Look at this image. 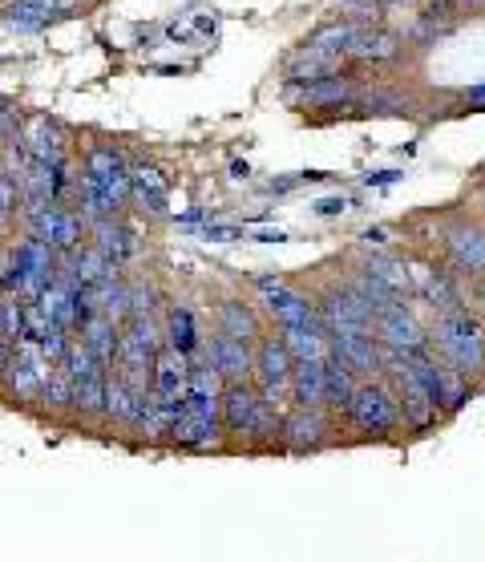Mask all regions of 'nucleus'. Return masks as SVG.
<instances>
[{
    "mask_svg": "<svg viewBox=\"0 0 485 562\" xmlns=\"http://www.w3.org/2000/svg\"><path fill=\"white\" fill-rule=\"evenodd\" d=\"M219 397H223V381L207 368V360H194L190 381H186V405L170 433V445H178L186 453L223 449L227 437H223V421H219Z\"/></svg>",
    "mask_w": 485,
    "mask_h": 562,
    "instance_id": "obj_1",
    "label": "nucleus"
},
{
    "mask_svg": "<svg viewBox=\"0 0 485 562\" xmlns=\"http://www.w3.org/2000/svg\"><path fill=\"white\" fill-rule=\"evenodd\" d=\"M425 336H429V348H433V356L441 364L457 368L461 377H469V381L485 377V324L469 312V304L437 312V320H433V328Z\"/></svg>",
    "mask_w": 485,
    "mask_h": 562,
    "instance_id": "obj_2",
    "label": "nucleus"
},
{
    "mask_svg": "<svg viewBox=\"0 0 485 562\" xmlns=\"http://www.w3.org/2000/svg\"><path fill=\"white\" fill-rule=\"evenodd\" d=\"M57 275H61V259L45 243L25 235L21 243H13L9 259L0 263V296H17L33 304L57 284Z\"/></svg>",
    "mask_w": 485,
    "mask_h": 562,
    "instance_id": "obj_3",
    "label": "nucleus"
},
{
    "mask_svg": "<svg viewBox=\"0 0 485 562\" xmlns=\"http://www.w3.org/2000/svg\"><path fill=\"white\" fill-rule=\"evenodd\" d=\"M344 417H348L360 433H368V437H393L397 429H405V421H401V405H397L393 389H388L380 377L356 385L352 405H348Z\"/></svg>",
    "mask_w": 485,
    "mask_h": 562,
    "instance_id": "obj_4",
    "label": "nucleus"
},
{
    "mask_svg": "<svg viewBox=\"0 0 485 562\" xmlns=\"http://www.w3.org/2000/svg\"><path fill=\"white\" fill-rule=\"evenodd\" d=\"M25 223H29V235H33L37 243H45L57 259L77 255L81 243H85V235H89V223H85L73 207H65V203L33 207V211H25Z\"/></svg>",
    "mask_w": 485,
    "mask_h": 562,
    "instance_id": "obj_5",
    "label": "nucleus"
},
{
    "mask_svg": "<svg viewBox=\"0 0 485 562\" xmlns=\"http://www.w3.org/2000/svg\"><path fill=\"white\" fill-rule=\"evenodd\" d=\"M255 288H259V300H263V312L275 320L279 332L316 320L312 296L300 292L296 284H287V279H279V275H255Z\"/></svg>",
    "mask_w": 485,
    "mask_h": 562,
    "instance_id": "obj_6",
    "label": "nucleus"
},
{
    "mask_svg": "<svg viewBox=\"0 0 485 562\" xmlns=\"http://www.w3.org/2000/svg\"><path fill=\"white\" fill-rule=\"evenodd\" d=\"M53 368L57 364H49L37 344H21L13 352V364L5 372V381H0V389H5V397L13 405H33V401H41V389H45Z\"/></svg>",
    "mask_w": 485,
    "mask_h": 562,
    "instance_id": "obj_7",
    "label": "nucleus"
},
{
    "mask_svg": "<svg viewBox=\"0 0 485 562\" xmlns=\"http://www.w3.org/2000/svg\"><path fill=\"white\" fill-rule=\"evenodd\" d=\"M441 247L453 263V275L485 279V227L473 219H453L441 227Z\"/></svg>",
    "mask_w": 485,
    "mask_h": 562,
    "instance_id": "obj_8",
    "label": "nucleus"
},
{
    "mask_svg": "<svg viewBox=\"0 0 485 562\" xmlns=\"http://www.w3.org/2000/svg\"><path fill=\"white\" fill-rule=\"evenodd\" d=\"M332 445V417L328 409H287L279 421V449L287 453H320Z\"/></svg>",
    "mask_w": 485,
    "mask_h": 562,
    "instance_id": "obj_9",
    "label": "nucleus"
},
{
    "mask_svg": "<svg viewBox=\"0 0 485 562\" xmlns=\"http://www.w3.org/2000/svg\"><path fill=\"white\" fill-rule=\"evenodd\" d=\"M81 174L93 178V182L102 186V191L126 211V203H130V162H126V154H122L118 146L93 142V146L85 150V158H81Z\"/></svg>",
    "mask_w": 485,
    "mask_h": 562,
    "instance_id": "obj_10",
    "label": "nucleus"
},
{
    "mask_svg": "<svg viewBox=\"0 0 485 562\" xmlns=\"http://www.w3.org/2000/svg\"><path fill=\"white\" fill-rule=\"evenodd\" d=\"M372 336H376L380 348H397V352H405L409 360L421 356V352H429V336H425V328L417 324V316H413L409 304L384 308V312L372 320Z\"/></svg>",
    "mask_w": 485,
    "mask_h": 562,
    "instance_id": "obj_11",
    "label": "nucleus"
},
{
    "mask_svg": "<svg viewBox=\"0 0 485 562\" xmlns=\"http://www.w3.org/2000/svg\"><path fill=\"white\" fill-rule=\"evenodd\" d=\"M316 320L328 336H348V332H372V316L360 308L356 296L344 292V284H332L324 288L316 300Z\"/></svg>",
    "mask_w": 485,
    "mask_h": 562,
    "instance_id": "obj_12",
    "label": "nucleus"
},
{
    "mask_svg": "<svg viewBox=\"0 0 485 562\" xmlns=\"http://www.w3.org/2000/svg\"><path fill=\"white\" fill-rule=\"evenodd\" d=\"M203 360L223 385H243V381L255 377V348L239 344V340H231L223 332L203 340Z\"/></svg>",
    "mask_w": 485,
    "mask_h": 562,
    "instance_id": "obj_13",
    "label": "nucleus"
},
{
    "mask_svg": "<svg viewBox=\"0 0 485 562\" xmlns=\"http://www.w3.org/2000/svg\"><path fill=\"white\" fill-rule=\"evenodd\" d=\"M89 235H93V251L106 259V267L110 271H126V263H134L138 259V251H142V243H138V231L118 215V219H102V223H93L89 227Z\"/></svg>",
    "mask_w": 485,
    "mask_h": 562,
    "instance_id": "obj_14",
    "label": "nucleus"
},
{
    "mask_svg": "<svg viewBox=\"0 0 485 562\" xmlns=\"http://www.w3.org/2000/svg\"><path fill=\"white\" fill-rule=\"evenodd\" d=\"M413 275V296L421 304H429L433 312H449V308H461L465 296H461V279L445 267H433V263H421V267H409Z\"/></svg>",
    "mask_w": 485,
    "mask_h": 562,
    "instance_id": "obj_15",
    "label": "nucleus"
},
{
    "mask_svg": "<svg viewBox=\"0 0 485 562\" xmlns=\"http://www.w3.org/2000/svg\"><path fill=\"white\" fill-rule=\"evenodd\" d=\"M328 352L352 372L356 381H376V377H380V344H376L372 332L328 336Z\"/></svg>",
    "mask_w": 485,
    "mask_h": 562,
    "instance_id": "obj_16",
    "label": "nucleus"
},
{
    "mask_svg": "<svg viewBox=\"0 0 485 562\" xmlns=\"http://www.w3.org/2000/svg\"><path fill=\"white\" fill-rule=\"evenodd\" d=\"M77 0H9L5 9H0V25L13 29V33H45L61 13H69Z\"/></svg>",
    "mask_w": 485,
    "mask_h": 562,
    "instance_id": "obj_17",
    "label": "nucleus"
},
{
    "mask_svg": "<svg viewBox=\"0 0 485 562\" xmlns=\"http://www.w3.org/2000/svg\"><path fill=\"white\" fill-rule=\"evenodd\" d=\"M130 203H138V211L150 219H170V182L158 166H130Z\"/></svg>",
    "mask_w": 485,
    "mask_h": 562,
    "instance_id": "obj_18",
    "label": "nucleus"
},
{
    "mask_svg": "<svg viewBox=\"0 0 485 562\" xmlns=\"http://www.w3.org/2000/svg\"><path fill=\"white\" fill-rule=\"evenodd\" d=\"M219 332L231 336V340H239V344H251V348H255V344L267 336L263 312H259L255 304H243L239 296H227V300H219Z\"/></svg>",
    "mask_w": 485,
    "mask_h": 562,
    "instance_id": "obj_19",
    "label": "nucleus"
},
{
    "mask_svg": "<svg viewBox=\"0 0 485 562\" xmlns=\"http://www.w3.org/2000/svg\"><path fill=\"white\" fill-rule=\"evenodd\" d=\"M356 102H360V85L344 73H328L320 81L300 85V106H312V110H340V106H356Z\"/></svg>",
    "mask_w": 485,
    "mask_h": 562,
    "instance_id": "obj_20",
    "label": "nucleus"
},
{
    "mask_svg": "<svg viewBox=\"0 0 485 562\" xmlns=\"http://www.w3.org/2000/svg\"><path fill=\"white\" fill-rule=\"evenodd\" d=\"M360 271H368L376 284L384 288V292H393L397 300H413V275H409V263L397 255V251H372L364 263H360Z\"/></svg>",
    "mask_w": 485,
    "mask_h": 562,
    "instance_id": "obj_21",
    "label": "nucleus"
},
{
    "mask_svg": "<svg viewBox=\"0 0 485 562\" xmlns=\"http://www.w3.org/2000/svg\"><path fill=\"white\" fill-rule=\"evenodd\" d=\"M25 146H29V154L37 162H69V134H65V126L57 118L37 114L29 122V130H25Z\"/></svg>",
    "mask_w": 485,
    "mask_h": 562,
    "instance_id": "obj_22",
    "label": "nucleus"
},
{
    "mask_svg": "<svg viewBox=\"0 0 485 562\" xmlns=\"http://www.w3.org/2000/svg\"><path fill=\"white\" fill-rule=\"evenodd\" d=\"M162 336H166V348L182 352L186 360H199V352H203V336H199V324H194V312H190L186 304H170Z\"/></svg>",
    "mask_w": 485,
    "mask_h": 562,
    "instance_id": "obj_23",
    "label": "nucleus"
},
{
    "mask_svg": "<svg viewBox=\"0 0 485 562\" xmlns=\"http://www.w3.org/2000/svg\"><path fill=\"white\" fill-rule=\"evenodd\" d=\"M279 340H283V348L291 352V360H296V364H320L328 356V332L320 328V320L300 324V328H287V332H279Z\"/></svg>",
    "mask_w": 485,
    "mask_h": 562,
    "instance_id": "obj_24",
    "label": "nucleus"
},
{
    "mask_svg": "<svg viewBox=\"0 0 485 562\" xmlns=\"http://www.w3.org/2000/svg\"><path fill=\"white\" fill-rule=\"evenodd\" d=\"M401 49H405V41H401L393 29H372V25H364L360 37H356V45L348 49V57H356V61H364V65H376V61H397Z\"/></svg>",
    "mask_w": 485,
    "mask_h": 562,
    "instance_id": "obj_25",
    "label": "nucleus"
},
{
    "mask_svg": "<svg viewBox=\"0 0 485 562\" xmlns=\"http://www.w3.org/2000/svg\"><path fill=\"white\" fill-rule=\"evenodd\" d=\"M77 340L85 344V352L102 364V368H114V360H118V340H122V328L118 324H110L106 316H97V320H89L81 332H77Z\"/></svg>",
    "mask_w": 485,
    "mask_h": 562,
    "instance_id": "obj_26",
    "label": "nucleus"
},
{
    "mask_svg": "<svg viewBox=\"0 0 485 562\" xmlns=\"http://www.w3.org/2000/svg\"><path fill=\"white\" fill-rule=\"evenodd\" d=\"M360 21H332V25H324V29H316L308 41H304V49H312V53H324V57H348V49L356 45V37H360Z\"/></svg>",
    "mask_w": 485,
    "mask_h": 562,
    "instance_id": "obj_27",
    "label": "nucleus"
},
{
    "mask_svg": "<svg viewBox=\"0 0 485 562\" xmlns=\"http://www.w3.org/2000/svg\"><path fill=\"white\" fill-rule=\"evenodd\" d=\"M356 377H352V372L328 352L324 356V409H332V413H348V405H352V393H356Z\"/></svg>",
    "mask_w": 485,
    "mask_h": 562,
    "instance_id": "obj_28",
    "label": "nucleus"
},
{
    "mask_svg": "<svg viewBox=\"0 0 485 562\" xmlns=\"http://www.w3.org/2000/svg\"><path fill=\"white\" fill-rule=\"evenodd\" d=\"M291 409H324V360L296 364V372H291Z\"/></svg>",
    "mask_w": 485,
    "mask_h": 562,
    "instance_id": "obj_29",
    "label": "nucleus"
},
{
    "mask_svg": "<svg viewBox=\"0 0 485 562\" xmlns=\"http://www.w3.org/2000/svg\"><path fill=\"white\" fill-rule=\"evenodd\" d=\"M461 25V5L457 0H429L417 17V37L421 41H437L445 33H453Z\"/></svg>",
    "mask_w": 485,
    "mask_h": 562,
    "instance_id": "obj_30",
    "label": "nucleus"
},
{
    "mask_svg": "<svg viewBox=\"0 0 485 562\" xmlns=\"http://www.w3.org/2000/svg\"><path fill=\"white\" fill-rule=\"evenodd\" d=\"M41 409H45L49 417L73 413V385H69V377H65L61 364L49 372V381H45V389H41Z\"/></svg>",
    "mask_w": 485,
    "mask_h": 562,
    "instance_id": "obj_31",
    "label": "nucleus"
},
{
    "mask_svg": "<svg viewBox=\"0 0 485 562\" xmlns=\"http://www.w3.org/2000/svg\"><path fill=\"white\" fill-rule=\"evenodd\" d=\"M25 207V191H21V178L9 170V166H0V235H5L17 219V211Z\"/></svg>",
    "mask_w": 485,
    "mask_h": 562,
    "instance_id": "obj_32",
    "label": "nucleus"
},
{
    "mask_svg": "<svg viewBox=\"0 0 485 562\" xmlns=\"http://www.w3.org/2000/svg\"><path fill=\"white\" fill-rule=\"evenodd\" d=\"M0 340H9L13 348L25 344V300L0 296Z\"/></svg>",
    "mask_w": 485,
    "mask_h": 562,
    "instance_id": "obj_33",
    "label": "nucleus"
},
{
    "mask_svg": "<svg viewBox=\"0 0 485 562\" xmlns=\"http://www.w3.org/2000/svg\"><path fill=\"white\" fill-rule=\"evenodd\" d=\"M473 401V381L445 364V413H461Z\"/></svg>",
    "mask_w": 485,
    "mask_h": 562,
    "instance_id": "obj_34",
    "label": "nucleus"
},
{
    "mask_svg": "<svg viewBox=\"0 0 485 562\" xmlns=\"http://www.w3.org/2000/svg\"><path fill=\"white\" fill-rule=\"evenodd\" d=\"M21 134V106L9 102V98H0V138H17Z\"/></svg>",
    "mask_w": 485,
    "mask_h": 562,
    "instance_id": "obj_35",
    "label": "nucleus"
},
{
    "mask_svg": "<svg viewBox=\"0 0 485 562\" xmlns=\"http://www.w3.org/2000/svg\"><path fill=\"white\" fill-rule=\"evenodd\" d=\"M328 174H320V170H304V174H296V178H271L267 182V191L271 195H287V191H296V186H304V182H324Z\"/></svg>",
    "mask_w": 485,
    "mask_h": 562,
    "instance_id": "obj_36",
    "label": "nucleus"
},
{
    "mask_svg": "<svg viewBox=\"0 0 485 562\" xmlns=\"http://www.w3.org/2000/svg\"><path fill=\"white\" fill-rule=\"evenodd\" d=\"M469 304H473L469 312L485 324V279H469Z\"/></svg>",
    "mask_w": 485,
    "mask_h": 562,
    "instance_id": "obj_37",
    "label": "nucleus"
},
{
    "mask_svg": "<svg viewBox=\"0 0 485 562\" xmlns=\"http://www.w3.org/2000/svg\"><path fill=\"white\" fill-rule=\"evenodd\" d=\"M348 207H352V203H348L344 195H336V199H320L312 211H316V215H324V219H332V215H344Z\"/></svg>",
    "mask_w": 485,
    "mask_h": 562,
    "instance_id": "obj_38",
    "label": "nucleus"
},
{
    "mask_svg": "<svg viewBox=\"0 0 485 562\" xmlns=\"http://www.w3.org/2000/svg\"><path fill=\"white\" fill-rule=\"evenodd\" d=\"M203 239H211V243H235V239H243V231L239 227H203Z\"/></svg>",
    "mask_w": 485,
    "mask_h": 562,
    "instance_id": "obj_39",
    "label": "nucleus"
},
{
    "mask_svg": "<svg viewBox=\"0 0 485 562\" xmlns=\"http://www.w3.org/2000/svg\"><path fill=\"white\" fill-rule=\"evenodd\" d=\"M360 247H376V251H384V247H388V231H384V227H368V231H360Z\"/></svg>",
    "mask_w": 485,
    "mask_h": 562,
    "instance_id": "obj_40",
    "label": "nucleus"
},
{
    "mask_svg": "<svg viewBox=\"0 0 485 562\" xmlns=\"http://www.w3.org/2000/svg\"><path fill=\"white\" fill-rule=\"evenodd\" d=\"M397 178H401V170H376V174H364V186H388Z\"/></svg>",
    "mask_w": 485,
    "mask_h": 562,
    "instance_id": "obj_41",
    "label": "nucleus"
},
{
    "mask_svg": "<svg viewBox=\"0 0 485 562\" xmlns=\"http://www.w3.org/2000/svg\"><path fill=\"white\" fill-rule=\"evenodd\" d=\"M465 106H473V110H485V85H473V89H465Z\"/></svg>",
    "mask_w": 485,
    "mask_h": 562,
    "instance_id": "obj_42",
    "label": "nucleus"
},
{
    "mask_svg": "<svg viewBox=\"0 0 485 562\" xmlns=\"http://www.w3.org/2000/svg\"><path fill=\"white\" fill-rule=\"evenodd\" d=\"M255 239H259V243H287V235H283V231H259Z\"/></svg>",
    "mask_w": 485,
    "mask_h": 562,
    "instance_id": "obj_43",
    "label": "nucleus"
},
{
    "mask_svg": "<svg viewBox=\"0 0 485 562\" xmlns=\"http://www.w3.org/2000/svg\"><path fill=\"white\" fill-rule=\"evenodd\" d=\"M376 9H384V5H405V0H372Z\"/></svg>",
    "mask_w": 485,
    "mask_h": 562,
    "instance_id": "obj_44",
    "label": "nucleus"
},
{
    "mask_svg": "<svg viewBox=\"0 0 485 562\" xmlns=\"http://www.w3.org/2000/svg\"><path fill=\"white\" fill-rule=\"evenodd\" d=\"M481 207H485V182H481Z\"/></svg>",
    "mask_w": 485,
    "mask_h": 562,
    "instance_id": "obj_45",
    "label": "nucleus"
},
{
    "mask_svg": "<svg viewBox=\"0 0 485 562\" xmlns=\"http://www.w3.org/2000/svg\"><path fill=\"white\" fill-rule=\"evenodd\" d=\"M0 150H5V138H0Z\"/></svg>",
    "mask_w": 485,
    "mask_h": 562,
    "instance_id": "obj_46",
    "label": "nucleus"
},
{
    "mask_svg": "<svg viewBox=\"0 0 485 562\" xmlns=\"http://www.w3.org/2000/svg\"><path fill=\"white\" fill-rule=\"evenodd\" d=\"M348 5H356V0H348Z\"/></svg>",
    "mask_w": 485,
    "mask_h": 562,
    "instance_id": "obj_47",
    "label": "nucleus"
}]
</instances>
